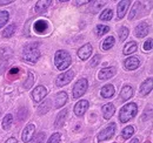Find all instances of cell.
Wrapping results in <instances>:
<instances>
[{
	"mask_svg": "<svg viewBox=\"0 0 153 143\" xmlns=\"http://www.w3.org/2000/svg\"><path fill=\"white\" fill-rule=\"evenodd\" d=\"M22 59L30 63H36L38 61V59L40 57V52L38 48V43H28L22 49V54H21Z\"/></svg>",
	"mask_w": 153,
	"mask_h": 143,
	"instance_id": "cell-1",
	"label": "cell"
},
{
	"mask_svg": "<svg viewBox=\"0 0 153 143\" xmlns=\"http://www.w3.org/2000/svg\"><path fill=\"white\" fill-rule=\"evenodd\" d=\"M72 57L66 51H58L54 55V63L59 71H65L71 65Z\"/></svg>",
	"mask_w": 153,
	"mask_h": 143,
	"instance_id": "cell-2",
	"label": "cell"
},
{
	"mask_svg": "<svg viewBox=\"0 0 153 143\" xmlns=\"http://www.w3.org/2000/svg\"><path fill=\"white\" fill-rule=\"evenodd\" d=\"M137 111H138V107H137L135 103H128V105L124 106V107L121 108L120 113H119V120H120V122L125 123L128 120L133 119L134 116H135V114H137Z\"/></svg>",
	"mask_w": 153,
	"mask_h": 143,
	"instance_id": "cell-3",
	"label": "cell"
},
{
	"mask_svg": "<svg viewBox=\"0 0 153 143\" xmlns=\"http://www.w3.org/2000/svg\"><path fill=\"white\" fill-rule=\"evenodd\" d=\"M87 86H88V82L86 79H80L78 80L73 87V99H79L81 97L85 91L87 89Z\"/></svg>",
	"mask_w": 153,
	"mask_h": 143,
	"instance_id": "cell-4",
	"label": "cell"
},
{
	"mask_svg": "<svg viewBox=\"0 0 153 143\" xmlns=\"http://www.w3.org/2000/svg\"><path fill=\"white\" fill-rule=\"evenodd\" d=\"M74 76V72L73 71H67L62 74H60L56 80V83H57L58 87H62V86H66L71 82V80L73 79Z\"/></svg>",
	"mask_w": 153,
	"mask_h": 143,
	"instance_id": "cell-5",
	"label": "cell"
},
{
	"mask_svg": "<svg viewBox=\"0 0 153 143\" xmlns=\"http://www.w3.org/2000/svg\"><path fill=\"white\" fill-rule=\"evenodd\" d=\"M114 133H115V125L114 123H111V125H107L105 129H102L98 134V141H105L107 139H111V137H113Z\"/></svg>",
	"mask_w": 153,
	"mask_h": 143,
	"instance_id": "cell-6",
	"label": "cell"
},
{
	"mask_svg": "<svg viewBox=\"0 0 153 143\" xmlns=\"http://www.w3.org/2000/svg\"><path fill=\"white\" fill-rule=\"evenodd\" d=\"M47 95V89L44 86H38L36 89L32 91V99L34 103H38L40 101H42L45 99V96Z\"/></svg>",
	"mask_w": 153,
	"mask_h": 143,
	"instance_id": "cell-7",
	"label": "cell"
},
{
	"mask_svg": "<svg viewBox=\"0 0 153 143\" xmlns=\"http://www.w3.org/2000/svg\"><path fill=\"white\" fill-rule=\"evenodd\" d=\"M34 131H36V125L33 123H30L25 127L24 131H22V135H21V140L22 142H30L32 139H33V135H34Z\"/></svg>",
	"mask_w": 153,
	"mask_h": 143,
	"instance_id": "cell-8",
	"label": "cell"
},
{
	"mask_svg": "<svg viewBox=\"0 0 153 143\" xmlns=\"http://www.w3.org/2000/svg\"><path fill=\"white\" fill-rule=\"evenodd\" d=\"M149 31H150V25L146 24V22H141V24H139V25L135 27V29H134V35L137 36V38H144V36L147 35Z\"/></svg>",
	"mask_w": 153,
	"mask_h": 143,
	"instance_id": "cell-9",
	"label": "cell"
},
{
	"mask_svg": "<svg viewBox=\"0 0 153 143\" xmlns=\"http://www.w3.org/2000/svg\"><path fill=\"white\" fill-rule=\"evenodd\" d=\"M92 52H93L92 46H91L90 43H86V45H84L81 48H79V51H78V56H79L81 60H87V59L91 56Z\"/></svg>",
	"mask_w": 153,
	"mask_h": 143,
	"instance_id": "cell-10",
	"label": "cell"
},
{
	"mask_svg": "<svg viewBox=\"0 0 153 143\" xmlns=\"http://www.w3.org/2000/svg\"><path fill=\"white\" fill-rule=\"evenodd\" d=\"M124 65H125V68H126V69H128V71H134V69H137V68L139 67L140 60H139L138 57L131 56V57H128V59L125 60Z\"/></svg>",
	"mask_w": 153,
	"mask_h": 143,
	"instance_id": "cell-11",
	"label": "cell"
},
{
	"mask_svg": "<svg viewBox=\"0 0 153 143\" xmlns=\"http://www.w3.org/2000/svg\"><path fill=\"white\" fill-rule=\"evenodd\" d=\"M88 108V102L86 100H81L74 106V113L76 116H82Z\"/></svg>",
	"mask_w": 153,
	"mask_h": 143,
	"instance_id": "cell-12",
	"label": "cell"
},
{
	"mask_svg": "<svg viewBox=\"0 0 153 143\" xmlns=\"http://www.w3.org/2000/svg\"><path fill=\"white\" fill-rule=\"evenodd\" d=\"M128 5H130V1H127V0H123V1H120L118 4V8H117V13H118L117 17H118V19H123L125 17L126 11L128 8Z\"/></svg>",
	"mask_w": 153,
	"mask_h": 143,
	"instance_id": "cell-13",
	"label": "cell"
},
{
	"mask_svg": "<svg viewBox=\"0 0 153 143\" xmlns=\"http://www.w3.org/2000/svg\"><path fill=\"white\" fill-rule=\"evenodd\" d=\"M115 74V68L114 67H110V68H104L99 72V79L101 81H105V80H108L110 77H112Z\"/></svg>",
	"mask_w": 153,
	"mask_h": 143,
	"instance_id": "cell-14",
	"label": "cell"
},
{
	"mask_svg": "<svg viewBox=\"0 0 153 143\" xmlns=\"http://www.w3.org/2000/svg\"><path fill=\"white\" fill-rule=\"evenodd\" d=\"M67 94L66 91H60L58 93L56 96V102H54V107L56 108H61L66 102H67Z\"/></svg>",
	"mask_w": 153,
	"mask_h": 143,
	"instance_id": "cell-15",
	"label": "cell"
},
{
	"mask_svg": "<svg viewBox=\"0 0 153 143\" xmlns=\"http://www.w3.org/2000/svg\"><path fill=\"white\" fill-rule=\"evenodd\" d=\"M132 95H133V89H132V87H131V86H125V87L121 89V91H120V101H121V102H125V101H127L128 99H131Z\"/></svg>",
	"mask_w": 153,
	"mask_h": 143,
	"instance_id": "cell-16",
	"label": "cell"
},
{
	"mask_svg": "<svg viewBox=\"0 0 153 143\" xmlns=\"http://www.w3.org/2000/svg\"><path fill=\"white\" fill-rule=\"evenodd\" d=\"M152 86H153L152 79H147L146 81H144L141 83V86H140V94L144 95V96H146L147 94H150L151 90H152Z\"/></svg>",
	"mask_w": 153,
	"mask_h": 143,
	"instance_id": "cell-17",
	"label": "cell"
},
{
	"mask_svg": "<svg viewBox=\"0 0 153 143\" xmlns=\"http://www.w3.org/2000/svg\"><path fill=\"white\" fill-rule=\"evenodd\" d=\"M101 110H102L104 119L108 120V119H111V117L113 116V114H114V111H115V108L112 103H107V105H105V106L102 107Z\"/></svg>",
	"mask_w": 153,
	"mask_h": 143,
	"instance_id": "cell-18",
	"label": "cell"
},
{
	"mask_svg": "<svg viewBox=\"0 0 153 143\" xmlns=\"http://www.w3.org/2000/svg\"><path fill=\"white\" fill-rule=\"evenodd\" d=\"M114 91H115L114 87H113L112 85H106V86L102 87L100 94H101V96H102L104 99H110V97H112V96L114 95Z\"/></svg>",
	"mask_w": 153,
	"mask_h": 143,
	"instance_id": "cell-19",
	"label": "cell"
},
{
	"mask_svg": "<svg viewBox=\"0 0 153 143\" xmlns=\"http://www.w3.org/2000/svg\"><path fill=\"white\" fill-rule=\"evenodd\" d=\"M47 28H48V25H47V22L45 20H38L34 24V31L39 34L45 33L47 31Z\"/></svg>",
	"mask_w": 153,
	"mask_h": 143,
	"instance_id": "cell-20",
	"label": "cell"
},
{
	"mask_svg": "<svg viewBox=\"0 0 153 143\" xmlns=\"http://www.w3.org/2000/svg\"><path fill=\"white\" fill-rule=\"evenodd\" d=\"M66 117H67V109H62V111H60V113L58 114L57 119H56V122H54V127H56V128L62 127V125L65 123Z\"/></svg>",
	"mask_w": 153,
	"mask_h": 143,
	"instance_id": "cell-21",
	"label": "cell"
},
{
	"mask_svg": "<svg viewBox=\"0 0 153 143\" xmlns=\"http://www.w3.org/2000/svg\"><path fill=\"white\" fill-rule=\"evenodd\" d=\"M137 48H138L137 42H134V41H130L128 43H126V45H125V47H124V52H123V53L125 54V55L132 54V53H134V52H137Z\"/></svg>",
	"mask_w": 153,
	"mask_h": 143,
	"instance_id": "cell-22",
	"label": "cell"
},
{
	"mask_svg": "<svg viewBox=\"0 0 153 143\" xmlns=\"http://www.w3.org/2000/svg\"><path fill=\"white\" fill-rule=\"evenodd\" d=\"M50 4H51L50 0H40V1H38L37 5H36V12L42 13L44 11H46V8L50 6Z\"/></svg>",
	"mask_w": 153,
	"mask_h": 143,
	"instance_id": "cell-23",
	"label": "cell"
},
{
	"mask_svg": "<svg viewBox=\"0 0 153 143\" xmlns=\"http://www.w3.org/2000/svg\"><path fill=\"white\" fill-rule=\"evenodd\" d=\"M12 122H13V116H12L11 114H7V115L4 117V120H2V129H4V130H8V129L11 128Z\"/></svg>",
	"mask_w": 153,
	"mask_h": 143,
	"instance_id": "cell-24",
	"label": "cell"
},
{
	"mask_svg": "<svg viewBox=\"0 0 153 143\" xmlns=\"http://www.w3.org/2000/svg\"><path fill=\"white\" fill-rule=\"evenodd\" d=\"M12 49L8 48V47H2L0 48V57L1 60H8L11 56H12Z\"/></svg>",
	"mask_w": 153,
	"mask_h": 143,
	"instance_id": "cell-25",
	"label": "cell"
},
{
	"mask_svg": "<svg viewBox=\"0 0 153 143\" xmlns=\"http://www.w3.org/2000/svg\"><path fill=\"white\" fill-rule=\"evenodd\" d=\"M113 45H114V38L113 36H108L102 42V49L104 51H108V49H111L113 47Z\"/></svg>",
	"mask_w": 153,
	"mask_h": 143,
	"instance_id": "cell-26",
	"label": "cell"
},
{
	"mask_svg": "<svg viewBox=\"0 0 153 143\" xmlns=\"http://www.w3.org/2000/svg\"><path fill=\"white\" fill-rule=\"evenodd\" d=\"M133 133H134L133 127H132V125H128V127L124 128V130H123V133H121V136H123L124 140H127V139H130V137L133 135Z\"/></svg>",
	"mask_w": 153,
	"mask_h": 143,
	"instance_id": "cell-27",
	"label": "cell"
},
{
	"mask_svg": "<svg viewBox=\"0 0 153 143\" xmlns=\"http://www.w3.org/2000/svg\"><path fill=\"white\" fill-rule=\"evenodd\" d=\"M50 106H51V101L50 100H46L40 107L38 108V113H39V115H42V114H46L48 110H50Z\"/></svg>",
	"mask_w": 153,
	"mask_h": 143,
	"instance_id": "cell-28",
	"label": "cell"
},
{
	"mask_svg": "<svg viewBox=\"0 0 153 143\" xmlns=\"http://www.w3.org/2000/svg\"><path fill=\"white\" fill-rule=\"evenodd\" d=\"M14 32H16V25L12 24V25L7 26L6 29L2 32V36H4V38H11V36L13 35Z\"/></svg>",
	"mask_w": 153,
	"mask_h": 143,
	"instance_id": "cell-29",
	"label": "cell"
},
{
	"mask_svg": "<svg viewBox=\"0 0 153 143\" xmlns=\"http://www.w3.org/2000/svg\"><path fill=\"white\" fill-rule=\"evenodd\" d=\"M108 31H110V27L108 26H105V25H98L96 27L97 36H102L105 33H107Z\"/></svg>",
	"mask_w": 153,
	"mask_h": 143,
	"instance_id": "cell-30",
	"label": "cell"
},
{
	"mask_svg": "<svg viewBox=\"0 0 153 143\" xmlns=\"http://www.w3.org/2000/svg\"><path fill=\"white\" fill-rule=\"evenodd\" d=\"M8 18H10V13L8 12L0 11V28L6 25V22L8 21Z\"/></svg>",
	"mask_w": 153,
	"mask_h": 143,
	"instance_id": "cell-31",
	"label": "cell"
},
{
	"mask_svg": "<svg viewBox=\"0 0 153 143\" xmlns=\"http://www.w3.org/2000/svg\"><path fill=\"white\" fill-rule=\"evenodd\" d=\"M34 81H36V80H34V75H33L32 73H28V77H27L26 82H24V88H25V90L30 89V88L33 86Z\"/></svg>",
	"mask_w": 153,
	"mask_h": 143,
	"instance_id": "cell-32",
	"label": "cell"
},
{
	"mask_svg": "<svg viewBox=\"0 0 153 143\" xmlns=\"http://www.w3.org/2000/svg\"><path fill=\"white\" fill-rule=\"evenodd\" d=\"M112 14H113L112 10L107 8V10H105V11L100 14V20H102V21H108V20L112 19Z\"/></svg>",
	"mask_w": 153,
	"mask_h": 143,
	"instance_id": "cell-33",
	"label": "cell"
},
{
	"mask_svg": "<svg viewBox=\"0 0 153 143\" xmlns=\"http://www.w3.org/2000/svg\"><path fill=\"white\" fill-rule=\"evenodd\" d=\"M128 28H126V27H120L119 28V39H120V41H125L126 40V38L128 36Z\"/></svg>",
	"mask_w": 153,
	"mask_h": 143,
	"instance_id": "cell-34",
	"label": "cell"
},
{
	"mask_svg": "<svg viewBox=\"0 0 153 143\" xmlns=\"http://www.w3.org/2000/svg\"><path fill=\"white\" fill-rule=\"evenodd\" d=\"M140 6H141V4H140V2H135V4H134L133 8H132V11L130 12V15H128V19H130V20H133V19L135 18L137 12H139Z\"/></svg>",
	"mask_w": 153,
	"mask_h": 143,
	"instance_id": "cell-35",
	"label": "cell"
},
{
	"mask_svg": "<svg viewBox=\"0 0 153 143\" xmlns=\"http://www.w3.org/2000/svg\"><path fill=\"white\" fill-rule=\"evenodd\" d=\"M60 140H61V135H60L59 133H56V134H53V135L48 139L47 143H59Z\"/></svg>",
	"mask_w": 153,
	"mask_h": 143,
	"instance_id": "cell-36",
	"label": "cell"
},
{
	"mask_svg": "<svg viewBox=\"0 0 153 143\" xmlns=\"http://www.w3.org/2000/svg\"><path fill=\"white\" fill-rule=\"evenodd\" d=\"M99 62H100V55H99V54H97V55H94V56L91 59L90 66H91V67H96Z\"/></svg>",
	"mask_w": 153,
	"mask_h": 143,
	"instance_id": "cell-37",
	"label": "cell"
},
{
	"mask_svg": "<svg viewBox=\"0 0 153 143\" xmlns=\"http://www.w3.org/2000/svg\"><path fill=\"white\" fill-rule=\"evenodd\" d=\"M92 5H94V7H93V8H90V10H91V12H94V13L98 12V10H100V8L104 6L102 2H100V1H93Z\"/></svg>",
	"mask_w": 153,
	"mask_h": 143,
	"instance_id": "cell-38",
	"label": "cell"
},
{
	"mask_svg": "<svg viewBox=\"0 0 153 143\" xmlns=\"http://www.w3.org/2000/svg\"><path fill=\"white\" fill-rule=\"evenodd\" d=\"M44 140H45V134L39 133L38 135L34 137V143H44Z\"/></svg>",
	"mask_w": 153,
	"mask_h": 143,
	"instance_id": "cell-39",
	"label": "cell"
},
{
	"mask_svg": "<svg viewBox=\"0 0 153 143\" xmlns=\"http://www.w3.org/2000/svg\"><path fill=\"white\" fill-rule=\"evenodd\" d=\"M152 49V39H149L147 41H145L144 43V51H151Z\"/></svg>",
	"mask_w": 153,
	"mask_h": 143,
	"instance_id": "cell-40",
	"label": "cell"
},
{
	"mask_svg": "<svg viewBox=\"0 0 153 143\" xmlns=\"http://www.w3.org/2000/svg\"><path fill=\"white\" fill-rule=\"evenodd\" d=\"M151 116H152V109H149V115H147V111H145V114H144V116H143V120H144V121L150 120Z\"/></svg>",
	"mask_w": 153,
	"mask_h": 143,
	"instance_id": "cell-41",
	"label": "cell"
},
{
	"mask_svg": "<svg viewBox=\"0 0 153 143\" xmlns=\"http://www.w3.org/2000/svg\"><path fill=\"white\" fill-rule=\"evenodd\" d=\"M18 73H19V68H12V69L10 71L8 76H10V77H11L12 75H16V76H17V75H18Z\"/></svg>",
	"mask_w": 153,
	"mask_h": 143,
	"instance_id": "cell-42",
	"label": "cell"
},
{
	"mask_svg": "<svg viewBox=\"0 0 153 143\" xmlns=\"http://www.w3.org/2000/svg\"><path fill=\"white\" fill-rule=\"evenodd\" d=\"M11 2H12V0H0V5H1V6L8 5V4H11Z\"/></svg>",
	"mask_w": 153,
	"mask_h": 143,
	"instance_id": "cell-43",
	"label": "cell"
},
{
	"mask_svg": "<svg viewBox=\"0 0 153 143\" xmlns=\"http://www.w3.org/2000/svg\"><path fill=\"white\" fill-rule=\"evenodd\" d=\"M6 143H18V141H17V139H14V137H10V139L6 141Z\"/></svg>",
	"mask_w": 153,
	"mask_h": 143,
	"instance_id": "cell-44",
	"label": "cell"
},
{
	"mask_svg": "<svg viewBox=\"0 0 153 143\" xmlns=\"http://www.w3.org/2000/svg\"><path fill=\"white\" fill-rule=\"evenodd\" d=\"M88 1L87 0H84V1H76V4H78V5H80V4H87Z\"/></svg>",
	"mask_w": 153,
	"mask_h": 143,
	"instance_id": "cell-45",
	"label": "cell"
},
{
	"mask_svg": "<svg viewBox=\"0 0 153 143\" xmlns=\"http://www.w3.org/2000/svg\"><path fill=\"white\" fill-rule=\"evenodd\" d=\"M130 143H139V141H138V139H133Z\"/></svg>",
	"mask_w": 153,
	"mask_h": 143,
	"instance_id": "cell-46",
	"label": "cell"
},
{
	"mask_svg": "<svg viewBox=\"0 0 153 143\" xmlns=\"http://www.w3.org/2000/svg\"><path fill=\"white\" fill-rule=\"evenodd\" d=\"M146 143H151V142H146Z\"/></svg>",
	"mask_w": 153,
	"mask_h": 143,
	"instance_id": "cell-47",
	"label": "cell"
}]
</instances>
